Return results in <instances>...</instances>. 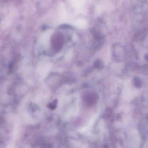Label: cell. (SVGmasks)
I'll list each match as a JSON object with an SVG mask.
<instances>
[{
  "instance_id": "6da1fadb",
  "label": "cell",
  "mask_w": 148,
  "mask_h": 148,
  "mask_svg": "<svg viewBox=\"0 0 148 148\" xmlns=\"http://www.w3.org/2000/svg\"><path fill=\"white\" fill-rule=\"evenodd\" d=\"M75 25L79 27V28H85L87 25V23L84 21V20H78V21H76V23H75Z\"/></svg>"
},
{
  "instance_id": "7a4b0ae2",
  "label": "cell",
  "mask_w": 148,
  "mask_h": 148,
  "mask_svg": "<svg viewBox=\"0 0 148 148\" xmlns=\"http://www.w3.org/2000/svg\"><path fill=\"white\" fill-rule=\"evenodd\" d=\"M72 3L75 6H80L83 3V0H72Z\"/></svg>"
}]
</instances>
